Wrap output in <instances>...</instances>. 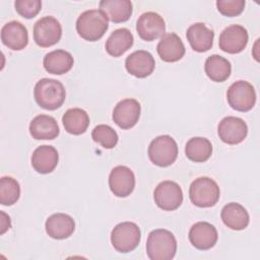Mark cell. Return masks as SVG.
<instances>
[{
  "mask_svg": "<svg viewBox=\"0 0 260 260\" xmlns=\"http://www.w3.org/2000/svg\"><path fill=\"white\" fill-rule=\"evenodd\" d=\"M34 98L41 108L54 111L65 102L66 91L64 85L59 80L42 78L35 85Z\"/></svg>",
  "mask_w": 260,
  "mask_h": 260,
  "instance_id": "6da1fadb",
  "label": "cell"
},
{
  "mask_svg": "<svg viewBox=\"0 0 260 260\" xmlns=\"http://www.w3.org/2000/svg\"><path fill=\"white\" fill-rule=\"evenodd\" d=\"M177 252V240L168 230L151 231L146 241V253L151 260H171Z\"/></svg>",
  "mask_w": 260,
  "mask_h": 260,
  "instance_id": "7a4b0ae2",
  "label": "cell"
},
{
  "mask_svg": "<svg viewBox=\"0 0 260 260\" xmlns=\"http://www.w3.org/2000/svg\"><path fill=\"white\" fill-rule=\"evenodd\" d=\"M109 27L108 18L98 9L82 12L76 20L77 34L84 40L95 42L100 40Z\"/></svg>",
  "mask_w": 260,
  "mask_h": 260,
  "instance_id": "3957f363",
  "label": "cell"
},
{
  "mask_svg": "<svg viewBox=\"0 0 260 260\" xmlns=\"http://www.w3.org/2000/svg\"><path fill=\"white\" fill-rule=\"evenodd\" d=\"M220 190L217 183L208 177L195 179L189 188L191 202L198 207L205 208L215 205L219 199Z\"/></svg>",
  "mask_w": 260,
  "mask_h": 260,
  "instance_id": "277c9868",
  "label": "cell"
},
{
  "mask_svg": "<svg viewBox=\"0 0 260 260\" xmlns=\"http://www.w3.org/2000/svg\"><path fill=\"white\" fill-rule=\"evenodd\" d=\"M141 234L139 226L132 221L118 223L111 233V243L120 253H129L137 248Z\"/></svg>",
  "mask_w": 260,
  "mask_h": 260,
  "instance_id": "5b68a950",
  "label": "cell"
},
{
  "mask_svg": "<svg viewBox=\"0 0 260 260\" xmlns=\"http://www.w3.org/2000/svg\"><path fill=\"white\" fill-rule=\"evenodd\" d=\"M147 152L152 164L165 168L171 166L177 159L178 145L170 135H159L150 142Z\"/></svg>",
  "mask_w": 260,
  "mask_h": 260,
  "instance_id": "8992f818",
  "label": "cell"
},
{
  "mask_svg": "<svg viewBox=\"0 0 260 260\" xmlns=\"http://www.w3.org/2000/svg\"><path fill=\"white\" fill-rule=\"evenodd\" d=\"M229 105L236 111L248 112L256 103V91L254 86L245 80L234 82L226 91Z\"/></svg>",
  "mask_w": 260,
  "mask_h": 260,
  "instance_id": "52a82bcc",
  "label": "cell"
},
{
  "mask_svg": "<svg viewBox=\"0 0 260 260\" xmlns=\"http://www.w3.org/2000/svg\"><path fill=\"white\" fill-rule=\"evenodd\" d=\"M62 37V26L53 16H44L34 25V40L42 48L57 44Z\"/></svg>",
  "mask_w": 260,
  "mask_h": 260,
  "instance_id": "ba28073f",
  "label": "cell"
},
{
  "mask_svg": "<svg viewBox=\"0 0 260 260\" xmlns=\"http://www.w3.org/2000/svg\"><path fill=\"white\" fill-rule=\"evenodd\" d=\"M153 199L162 210L173 211L179 208L183 202V192L179 184L174 181H162L154 189Z\"/></svg>",
  "mask_w": 260,
  "mask_h": 260,
  "instance_id": "9c48e42d",
  "label": "cell"
},
{
  "mask_svg": "<svg viewBox=\"0 0 260 260\" xmlns=\"http://www.w3.org/2000/svg\"><path fill=\"white\" fill-rule=\"evenodd\" d=\"M248 39V31L244 26L240 24H232L221 31L218 45L225 53L238 54L246 48Z\"/></svg>",
  "mask_w": 260,
  "mask_h": 260,
  "instance_id": "30bf717a",
  "label": "cell"
},
{
  "mask_svg": "<svg viewBox=\"0 0 260 260\" xmlns=\"http://www.w3.org/2000/svg\"><path fill=\"white\" fill-rule=\"evenodd\" d=\"M217 133L221 141L226 144L235 145L244 141L248 134V126L243 119L228 116L219 122Z\"/></svg>",
  "mask_w": 260,
  "mask_h": 260,
  "instance_id": "8fae6325",
  "label": "cell"
},
{
  "mask_svg": "<svg viewBox=\"0 0 260 260\" xmlns=\"http://www.w3.org/2000/svg\"><path fill=\"white\" fill-rule=\"evenodd\" d=\"M109 187L117 197L129 196L135 188V176L126 166H117L109 175Z\"/></svg>",
  "mask_w": 260,
  "mask_h": 260,
  "instance_id": "7c38bea8",
  "label": "cell"
},
{
  "mask_svg": "<svg viewBox=\"0 0 260 260\" xmlns=\"http://www.w3.org/2000/svg\"><path fill=\"white\" fill-rule=\"evenodd\" d=\"M136 30L142 40L151 42L165 35L166 23L159 14L147 11L142 13L137 19Z\"/></svg>",
  "mask_w": 260,
  "mask_h": 260,
  "instance_id": "4fadbf2b",
  "label": "cell"
},
{
  "mask_svg": "<svg viewBox=\"0 0 260 260\" xmlns=\"http://www.w3.org/2000/svg\"><path fill=\"white\" fill-rule=\"evenodd\" d=\"M141 113L138 101L125 99L120 101L113 111V121L121 129H130L136 125Z\"/></svg>",
  "mask_w": 260,
  "mask_h": 260,
  "instance_id": "5bb4252c",
  "label": "cell"
},
{
  "mask_svg": "<svg viewBox=\"0 0 260 260\" xmlns=\"http://www.w3.org/2000/svg\"><path fill=\"white\" fill-rule=\"evenodd\" d=\"M188 238L196 249L209 250L216 244L218 234L213 224L206 221H198L191 226Z\"/></svg>",
  "mask_w": 260,
  "mask_h": 260,
  "instance_id": "9a60e30c",
  "label": "cell"
},
{
  "mask_svg": "<svg viewBox=\"0 0 260 260\" xmlns=\"http://www.w3.org/2000/svg\"><path fill=\"white\" fill-rule=\"evenodd\" d=\"M125 67L131 75L137 78H145L153 72L155 61L149 52L138 50L126 58Z\"/></svg>",
  "mask_w": 260,
  "mask_h": 260,
  "instance_id": "2e32d148",
  "label": "cell"
},
{
  "mask_svg": "<svg viewBox=\"0 0 260 260\" xmlns=\"http://www.w3.org/2000/svg\"><path fill=\"white\" fill-rule=\"evenodd\" d=\"M1 41L3 45L11 50H22L28 44L27 29L19 21H9L1 28Z\"/></svg>",
  "mask_w": 260,
  "mask_h": 260,
  "instance_id": "e0dca14e",
  "label": "cell"
},
{
  "mask_svg": "<svg viewBox=\"0 0 260 260\" xmlns=\"http://www.w3.org/2000/svg\"><path fill=\"white\" fill-rule=\"evenodd\" d=\"M160 59L165 62H177L185 55V46L175 32L165 34L156 46Z\"/></svg>",
  "mask_w": 260,
  "mask_h": 260,
  "instance_id": "ac0fdd59",
  "label": "cell"
},
{
  "mask_svg": "<svg viewBox=\"0 0 260 260\" xmlns=\"http://www.w3.org/2000/svg\"><path fill=\"white\" fill-rule=\"evenodd\" d=\"M45 228L47 234L52 239L64 240L73 234L75 221L66 213H54L47 218Z\"/></svg>",
  "mask_w": 260,
  "mask_h": 260,
  "instance_id": "d6986e66",
  "label": "cell"
},
{
  "mask_svg": "<svg viewBox=\"0 0 260 260\" xmlns=\"http://www.w3.org/2000/svg\"><path fill=\"white\" fill-rule=\"evenodd\" d=\"M186 38L195 52L203 53L211 49L214 32L203 22H196L188 27Z\"/></svg>",
  "mask_w": 260,
  "mask_h": 260,
  "instance_id": "ffe728a7",
  "label": "cell"
},
{
  "mask_svg": "<svg viewBox=\"0 0 260 260\" xmlns=\"http://www.w3.org/2000/svg\"><path fill=\"white\" fill-rule=\"evenodd\" d=\"M59 155L54 146L41 145L32 152L30 161L36 172L39 174H49L55 170L58 165Z\"/></svg>",
  "mask_w": 260,
  "mask_h": 260,
  "instance_id": "44dd1931",
  "label": "cell"
},
{
  "mask_svg": "<svg viewBox=\"0 0 260 260\" xmlns=\"http://www.w3.org/2000/svg\"><path fill=\"white\" fill-rule=\"evenodd\" d=\"M60 129L55 118L49 115L36 116L29 123V133L37 140H52L57 138Z\"/></svg>",
  "mask_w": 260,
  "mask_h": 260,
  "instance_id": "7402d4cb",
  "label": "cell"
},
{
  "mask_svg": "<svg viewBox=\"0 0 260 260\" xmlns=\"http://www.w3.org/2000/svg\"><path fill=\"white\" fill-rule=\"evenodd\" d=\"M220 216L223 223L234 231H242L246 229L250 220L246 208L237 202H231L224 205L221 209Z\"/></svg>",
  "mask_w": 260,
  "mask_h": 260,
  "instance_id": "603a6c76",
  "label": "cell"
},
{
  "mask_svg": "<svg viewBox=\"0 0 260 260\" xmlns=\"http://www.w3.org/2000/svg\"><path fill=\"white\" fill-rule=\"evenodd\" d=\"M100 10L112 22L119 23L127 21L132 15L133 6L129 0H102Z\"/></svg>",
  "mask_w": 260,
  "mask_h": 260,
  "instance_id": "cb8c5ba5",
  "label": "cell"
},
{
  "mask_svg": "<svg viewBox=\"0 0 260 260\" xmlns=\"http://www.w3.org/2000/svg\"><path fill=\"white\" fill-rule=\"evenodd\" d=\"M74 59L72 55L65 50H54L45 55L43 60L44 68L47 72L61 75L71 70Z\"/></svg>",
  "mask_w": 260,
  "mask_h": 260,
  "instance_id": "d4e9b609",
  "label": "cell"
},
{
  "mask_svg": "<svg viewBox=\"0 0 260 260\" xmlns=\"http://www.w3.org/2000/svg\"><path fill=\"white\" fill-rule=\"evenodd\" d=\"M134 38L128 28L122 27L114 30L106 41V51L113 57H120L133 45Z\"/></svg>",
  "mask_w": 260,
  "mask_h": 260,
  "instance_id": "484cf974",
  "label": "cell"
},
{
  "mask_svg": "<svg viewBox=\"0 0 260 260\" xmlns=\"http://www.w3.org/2000/svg\"><path fill=\"white\" fill-rule=\"evenodd\" d=\"M62 123L68 133L80 135L86 131L89 125V117L84 110L72 108L65 112L62 117Z\"/></svg>",
  "mask_w": 260,
  "mask_h": 260,
  "instance_id": "4316f807",
  "label": "cell"
},
{
  "mask_svg": "<svg viewBox=\"0 0 260 260\" xmlns=\"http://www.w3.org/2000/svg\"><path fill=\"white\" fill-rule=\"evenodd\" d=\"M206 75L215 82L225 81L232 72V65L230 61L219 55L209 56L204 64Z\"/></svg>",
  "mask_w": 260,
  "mask_h": 260,
  "instance_id": "83f0119b",
  "label": "cell"
},
{
  "mask_svg": "<svg viewBox=\"0 0 260 260\" xmlns=\"http://www.w3.org/2000/svg\"><path fill=\"white\" fill-rule=\"evenodd\" d=\"M185 154L194 162H204L212 154V144L205 137L190 138L185 146Z\"/></svg>",
  "mask_w": 260,
  "mask_h": 260,
  "instance_id": "f1b7e54d",
  "label": "cell"
},
{
  "mask_svg": "<svg viewBox=\"0 0 260 260\" xmlns=\"http://www.w3.org/2000/svg\"><path fill=\"white\" fill-rule=\"evenodd\" d=\"M20 186L18 182L11 177H2L0 180V203L5 206H11L19 199Z\"/></svg>",
  "mask_w": 260,
  "mask_h": 260,
  "instance_id": "f546056e",
  "label": "cell"
},
{
  "mask_svg": "<svg viewBox=\"0 0 260 260\" xmlns=\"http://www.w3.org/2000/svg\"><path fill=\"white\" fill-rule=\"evenodd\" d=\"M91 138L94 142L100 143L106 149L114 148L118 143L117 132L109 125L101 124L93 128L91 132Z\"/></svg>",
  "mask_w": 260,
  "mask_h": 260,
  "instance_id": "4dcf8cb0",
  "label": "cell"
},
{
  "mask_svg": "<svg viewBox=\"0 0 260 260\" xmlns=\"http://www.w3.org/2000/svg\"><path fill=\"white\" fill-rule=\"evenodd\" d=\"M14 7L20 16L30 19L41 11L42 2L40 0H16Z\"/></svg>",
  "mask_w": 260,
  "mask_h": 260,
  "instance_id": "1f68e13d",
  "label": "cell"
},
{
  "mask_svg": "<svg viewBox=\"0 0 260 260\" xmlns=\"http://www.w3.org/2000/svg\"><path fill=\"white\" fill-rule=\"evenodd\" d=\"M217 10L224 16H237L240 15L245 8L244 0H217Z\"/></svg>",
  "mask_w": 260,
  "mask_h": 260,
  "instance_id": "d6a6232c",
  "label": "cell"
}]
</instances>
